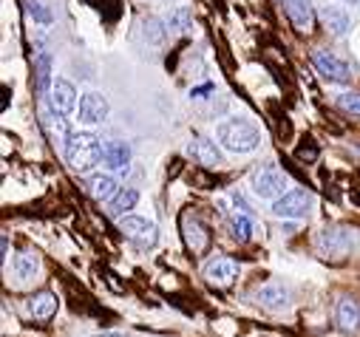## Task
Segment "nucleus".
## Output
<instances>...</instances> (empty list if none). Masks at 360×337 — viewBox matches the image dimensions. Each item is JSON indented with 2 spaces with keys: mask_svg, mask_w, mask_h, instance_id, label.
I'll list each match as a JSON object with an SVG mask.
<instances>
[{
  "mask_svg": "<svg viewBox=\"0 0 360 337\" xmlns=\"http://www.w3.org/2000/svg\"><path fill=\"white\" fill-rule=\"evenodd\" d=\"M255 300L266 309H284L290 303V289L284 284H264L255 289Z\"/></svg>",
  "mask_w": 360,
  "mask_h": 337,
  "instance_id": "nucleus-12",
  "label": "nucleus"
},
{
  "mask_svg": "<svg viewBox=\"0 0 360 337\" xmlns=\"http://www.w3.org/2000/svg\"><path fill=\"white\" fill-rule=\"evenodd\" d=\"M120 227H122V232H125L136 246H153V244L159 241V230H156V224H150V221H145V218H134V216H128V218L120 221Z\"/></svg>",
  "mask_w": 360,
  "mask_h": 337,
  "instance_id": "nucleus-6",
  "label": "nucleus"
},
{
  "mask_svg": "<svg viewBox=\"0 0 360 337\" xmlns=\"http://www.w3.org/2000/svg\"><path fill=\"white\" fill-rule=\"evenodd\" d=\"M188 150H191L193 159H196L199 164H205V167H219V164H221V153H219V147H216L213 142L202 139V136H196V139L188 145Z\"/></svg>",
  "mask_w": 360,
  "mask_h": 337,
  "instance_id": "nucleus-15",
  "label": "nucleus"
},
{
  "mask_svg": "<svg viewBox=\"0 0 360 337\" xmlns=\"http://www.w3.org/2000/svg\"><path fill=\"white\" fill-rule=\"evenodd\" d=\"M338 105L346 111V114H357L360 117V94H343L338 100Z\"/></svg>",
  "mask_w": 360,
  "mask_h": 337,
  "instance_id": "nucleus-26",
  "label": "nucleus"
},
{
  "mask_svg": "<svg viewBox=\"0 0 360 337\" xmlns=\"http://www.w3.org/2000/svg\"><path fill=\"white\" fill-rule=\"evenodd\" d=\"M284 9L290 15V20L301 29V32H309L315 18H312V4L309 0H284Z\"/></svg>",
  "mask_w": 360,
  "mask_h": 337,
  "instance_id": "nucleus-14",
  "label": "nucleus"
},
{
  "mask_svg": "<svg viewBox=\"0 0 360 337\" xmlns=\"http://www.w3.org/2000/svg\"><path fill=\"white\" fill-rule=\"evenodd\" d=\"M335 320H338L340 331H357L360 329V303L352 298H340L338 309H335Z\"/></svg>",
  "mask_w": 360,
  "mask_h": 337,
  "instance_id": "nucleus-13",
  "label": "nucleus"
},
{
  "mask_svg": "<svg viewBox=\"0 0 360 337\" xmlns=\"http://www.w3.org/2000/svg\"><path fill=\"white\" fill-rule=\"evenodd\" d=\"M29 15H32L34 20H40V23H49V20H51V15L43 9V4H37V0H32V4H29Z\"/></svg>",
  "mask_w": 360,
  "mask_h": 337,
  "instance_id": "nucleus-27",
  "label": "nucleus"
},
{
  "mask_svg": "<svg viewBox=\"0 0 360 337\" xmlns=\"http://www.w3.org/2000/svg\"><path fill=\"white\" fill-rule=\"evenodd\" d=\"M97 337H122V334H97Z\"/></svg>",
  "mask_w": 360,
  "mask_h": 337,
  "instance_id": "nucleus-29",
  "label": "nucleus"
},
{
  "mask_svg": "<svg viewBox=\"0 0 360 337\" xmlns=\"http://www.w3.org/2000/svg\"><path fill=\"white\" fill-rule=\"evenodd\" d=\"M37 270H40V261H37V256H32V252H23V256L15 258V275H18L20 281L34 278Z\"/></svg>",
  "mask_w": 360,
  "mask_h": 337,
  "instance_id": "nucleus-21",
  "label": "nucleus"
},
{
  "mask_svg": "<svg viewBox=\"0 0 360 337\" xmlns=\"http://www.w3.org/2000/svg\"><path fill=\"white\" fill-rule=\"evenodd\" d=\"M136 201H139V193H136V190H120L117 199L111 201V213H114V216H122L125 210H134Z\"/></svg>",
  "mask_w": 360,
  "mask_h": 337,
  "instance_id": "nucleus-23",
  "label": "nucleus"
},
{
  "mask_svg": "<svg viewBox=\"0 0 360 337\" xmlns=\"http://www.w3.org/2000/svg\"><path fill=\"white\" fill-rule=\"evenodd\" d=\"M312 204H315V199H312L307 190H292V193H284V196L276 201L273 213H276L278 218H307L309 210H312Z\"/></svg>",
  "mask_w": 360,
  "mask_h": 337,
  "instance_id": "nucleus-4",
  "label": "nucleus"
},
{
  "mask_svg": "<svg viewBox=\"0 0 360 337\" xmlns=\"http://www.w3.org/2000/svg\"><path fill=\"white\" fill-rule=\"evenodd\" d=\"M352 246V232L343 227H329L318 235V249L323 258H343Z\"/></svg>",
  "mask_w": 360,
  "mask_h": 337,
  "instance_id": "nucleus-5",
  "label": "nucleus"
},
{
  "mask_svg": "<svg viewBox=\"0 0 360 337\" xmlns=\"http://www.w3.org/2000/svg\"><path fill=\"white\" fill-rule=\"evenodd\" d=\"M103 161L114 171H122V167L131 161V147L125 142H105L103 145Z\"/></svg>",
  "mask_w": 360,
  "mask_h": 337,
  "instance_id": "nucleus-17",
  "label": "nucleus"
},
{
  "mask_svg": "<svg viewBox=\"0 0 360 337\" xmlns=\"http://www.w3.org/2000/svg\"><path fill=\"white\" fill-rule=\"evenodd\" d=\"M120 193L114 176H94L88 179V196H91L94 201H114Z\"/></svg>",
  "mask_w": 360,
  "mask_h": 337,
  "instance_id": "nucleus-16",
  "label": "nucleus"
},
{
  "mask_svg": "<svg viewBox=\"0 0 360 337\" xmlns=\"http://www.w3.org/2000/svg\"><path fill=\"white\" fill-rule=\"evenodd\" d=\"M165 23H167L170 32H188V29H191V12H188V9H176V12L167 15Z\"/></svg>",
  "mask_w": 360,
  "mask_h": 337,
  "instance_id": "nucleus-25",
  "label": "nucleus"
},
{
  "mask_svg": "<svg viewBox=\"0 0 360 337\" xmlns=\"http://www.w3.org/2000/svg\"><path fill=\"white\" fill-rule=\"evenodd\" d=\"M43 128H46V133H49L51 142H68V136H71V131H68L63 114H57V111L43 114Z\"/></svg>",
  "mask_w": 360,
  "mask_h": 337,
  "instance_id": "nucleus-19",
  "label": "nucleus"
},
{
  "mask_svg": "<svg viewBox=\"0 0 360 337\" xmlns=\"http://www.w3.org/2000/svg\"><path fill=\"white\" fill-rule=\"evenodd\" d=\"M346 4H360V0H346Z\"/></svg>",
  "mask_w": 360,
  "mask_h": 337,
  "instance_id": "nucleus-30",
  "label": "nucleus"
},
{
  "mask_svg": "<svg viewBox=\"0 0 360 337\" xmlns=\"http://www.w3.org/2000/svg\"><path fill=\"white\" fill-rule=\"evenodd\" d=\"M182 235H185L188 249H193L196 256L210 246V232H207V227H205L196 216H185V218H182Z\"/></svg>",
  "mask_w": 360,
  "mask_h": 337,
  "instance_id": "nucleus-9",
  "label": "nucleus"
},
{
  "mask_svg": "<svg viewBox=\"0 0 360 337\" xmlns=\"http://www.w3.org/2000/svg\"><path fill=\"white\" fill-rule=\"evenodd\" d=\"M295 156H298L301 161H315V159H318V147H315L312 142H309V145H301V147L295 150Z\"/></svg>",
  "mask_w": 360,
  "mask_h": 337,
  "instance_id": "nucleus-28",
  "label": "nucleus"
},
{
  "mask_svg": "<svg viewBox=\"0 0 360 337\" xmlns=\"http://www.w3.org/2000/svg\"><path fill=\"white\" fill-rule=\"evenodd\" d=\"M29 312H32L34 320H51L54 312H57V295H51V292L34 295V298L29 300Z\"/></svg>",
  "mask_w": 360,
  "mask_h": 337,
  "instance_id": "nucleus-18",
  "label": "nucleus"
},
{
  "mask_svg": "<svg viewBox=\"0 0 360 337\" xmlns=\"http://www.w3.org/2000/svg\"><path fill=\"white\" fill-rule=\"evenodd\" d=\"M205 278L210 286H219V289H227L236 278H238V264L233 258H213L207 267H205Z\"/></svg>",
  "mask_w": 360,
  "mask_h": 337,
  "instance_id": "nucleus-7",
  "label": "nucleus"
},
{
  "mask_svg": "<svg viewBox=\"0 0 360 337\" xmlns=\"http://www.w3.org/2000/svg\"><path fill=\"white\" fill-rule=\"evenodd\" d=\"M65 159L77 173H85L103 159V145L91 133H71L65 142Z\"/></svg>",
  "mask_w": 360,
  "mask_h": 337,
  "instance_id": "nucleus-1",
  "label": "nucleus"
},
{
  "mask_svg": "<svg viewBox=\"0 0 360 337\" xmlns=\"http://www.w3.org/2000/svg\"><path fill=\"white\" fill-rule=\"evenodd\" d=\"M108 117V103L103 94H85L79 103V119L88 125H97Z\"/></svg>",
  "mask_w": 360,
  "mask_h": 337,
  "instance_id": "nucleus-11",
  "label": "nucleus"
},
{
  "mask_svg": "<svg viewBox=\"0 0 360 337\" xmlns=\"http://www.w3.org/2000/svg\"><path fill=\"white\" fill-rule=\"evenodd\" d=\"M216 133H219V142H221L224 147L236 150V153H250V150H255L258 142H261L258 131H255L250 122H244V119H227V122L219 125Z\"/></svg>",
  "mask_w": 360,
  "mask_h": 337,
  "instance_id": "nucleus-2",
  "label": "nucleus"
},
{
  "mask_svg": "<svg viewBox=\"0 0 360 337\" xmlns=\"http://www.w3.org/2000/svg\"><path fill=\"white\" fill-rule=\"evenodd\" d=\"M312 62H315V68H318L326 79H332V82H349V79H352L349 65H346L343 60H338L335 54H329V51H315V54H312Z\"/></svg>",
  "mask_w": 360,
  "mask_h": 337,
  "instance_id": "nucleus-8",
  "label": "nucleus"
},
{
  "mask_svg": "<svg viewBox=\"0 0 360 337\" xmlns=\"http://www.w3.org/2000/svg\"><path fill=\"white\" fill-rule=\"evenodd\" d=\"M321 15H323V23H326V29H329L335 37H343V34H346V29H349V18H346L340 9H332V6H326Z\"/></svg>",
  "mask_w": 360,
  "mask_h": 337,
  "instance_id": "nucleus-20",
  "label": "nucleus"
},
{
  "mask_svg": "<svg viewBox=\"0 0 360 337\" xmlns=\"http://www.w3.org/2000/svg\"><path fill=\"white\" fill-rule=\"evenodd\" d=\"M51 57L43 51L40 57H37V91L40 94H49L51 91Z\"/></svg>",
  "mask_w": 360,
  "mask_h": 337,
  "instance_id": "nucleus-22",
  "label": "nucleus"
},
{
  "mask_svg": "<svg viewBox=\"0 0 360 337\" xmlns=\"http://www.w3.org/2000/svg\"><path fill=\"white\" fill-rule=\"evenodd\" d=\"M77 94H74V86L71 82H65V79H54V86H51V91H49V103H51V111H57V114H71L74 111V105H77V100H74Z\"/></svg>",
  "mask_w": 360,
  "mask_h": 337,
  "instance_id": "nucleus-10",
  "label": "nucleus"
},
{
  "mask_svg": "<svg viewBox=\"0 0 360 337\" xmlns=\"http://www.w3.org/2000/svg\"><path fill=\"white\" fill-rule=\"evenodd\" d=\"M287 187V176L278 171L276 164H264L261 171L252 176V190L261 196V199H278Z\"/></svg>",
  "mask_w": 360,
  "mask_h": 337,
  "instance_id": "nucleus-3",
  "label": "nucleus"
},
{
  "mask_svg": "<svg viewBox=\"0 0 360 337\" xmlns=\"http://www.w3.org/2000/svg\"><path fill=\"white\" fill-rule=\"evenodd\" d=\"M230 232H233L236 241H250V235H252L250 218H247V216H233V218H230Z\"/></svg>",
  "mask_w": 360,
  "mask_h": 337,
  "instance_id": "nucleus-24",
  "label": "nucleus"
}]
</instances>
